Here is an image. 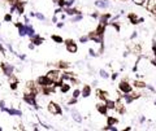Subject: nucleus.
Returning a JSON list of instances; mask_svg holds the SVG:
<instances>
[{"instance_id": "1", "label": "nucleus", "mask_w": 156, "mask_h": 131, "mask_svg": "<svg viewBox=\"0 0 156 131\" xmlns=\"http://www.w3.org/2000/svg\"><path fill=\"white\" fill-rule=\"evenodd\" d=\"M154 67V64L151 62L150 58H147V57H140L136 60L135 62V66H134V70L138 73L139 75H147V74H150V71L151 69Z\"/></svg>"}, {"instance_id": "2", "label": "nucleus", "mask_w": 156, "mask_h": 131, "mask_svg": "<svg viewBox=\"0 0 156 131\" xmlns=\"http://www.w3.org/2000/svg\"><path fill=\"white\" fill-rule=\"evenodd\" d=\"M62 77H64V73H62L61 70H51V71H48L47 73V78L50 79V81H52L53 83H61V81H62Z\"/></svg>"}, {"instance_id": "3", "label": "nucleus", "mask_w": 156, "mask_h": 131, "mask_svg": "<svg viewBox=\"0 0 156 131\" xmlns=\"http://www.w3.org/2000/svg\"><path fill=\"white\" fill-rule=\"evenodd\" d=\"M47 109H48V112L52 114V116H58V114H61V108L58 104H56V103H48V104H47Z\"/></svg>"}, {"instance_id": "4", "label": "nucleus", "mask_w": 156, "mask_h": 131, "mask_svg": "<svg viewBox=\"0 0 156 131\" xmlns=\"http://www.w3.org/2000/svg\"><path fill=\"white\" fill-rule=\"evenodd\" d=\"M118 90H120L122 94H129V92H130V91L133 90V86H131L128 81H121L120 85H118Z\"/></svg>"}, {"instance_id": "5", "label": "nucleus", "mask_w": 156, "mask_h": 131, "mask_svg": "<svg viewBox=\"0 0 156 131\" xmlns=\"http://www.w3.org/2000/svg\"><path fill=\"white\" fill-rule=\"evenodd\" d=\"M65 44H66V51H68L69 53H76L77 51H78L77 44L74 43V40H72V39L66 40V42H65Z\"/></svg>"}, {"instance_id": "6", "label": "nucleus", "mask_w": 156, "mask_h": 131, "mask_svg": "<svg viewBox=\"0 0 156 131\" xmlns=\"http://www.w3.org/2000/svg\"><path fill=\"white\" fill-rule=\"evenodd\" d=\"M2 70L4 71V74L9 77V75H12V74H13V71H14V67H13V65L8 64V62H3V64H2Z\"/></svg>"}, {"instance_id": "7", "label": "nucleus", "mask_w": 156, "mask_h": 131, "mask_svg": "<svg viewBox=\"0 0 156 131\" xmlns=\"http://www.w3.org/2000/svg\"><path fill=\"white\" fill-rule=\"evenodd\" d=\"M95 5L98 8H100V9H107V8L111 5V3H109V0H96Z\"/></svg>"}, {"instance_id": "8", "label": "nucleus", "mask_w": 156, "mask_h": 131, "mask_svg": "<svg viewBox=\"0 0 156 131\" xmlns=\"http://www.w3.org/2000/svg\"><path fill=\"white\" fill-rule=\"evenodd\" d=\"M3 112H7L9 116H16V117H21L22 116V113H21V110H18V109H13V108H5L3 110Z\"/></svg>"}, {"instance_id": "9", "label": "nucleus", "mask_w": 156, "mask_h": 131, "mask_svg": "<svg viewBox=\"0 0 156 131\" xmlns=\"http://www.w3.org/2000/svg\"><path fill=\"white\" fill-rule=\"evenodd\" d=\"M146 4H147V9L156 14V0H147Z\"/></svg>"}, {"instance_id": "10", "label": "nucleus", "mask_w": 156, "mask_h": 131, "mask_svg": "<svg viewBox=\"0 0 156 131\" xmlns=\"http://www.w3.org/2000/svg\"><path fill=\"white\" fill-rule=\"evenodd\" d=\"M129 19H130L131 23H140V22L143 21V18L139 17V16H136L135 13H131L130 16H129Z\"/></svg>"}, {"instance_id": "11", "label": "nucleus", "mask_w": 156, "mask_h": 131, "mask_svg": "<svg viewBox=\"0 0 156 131\" xmlns=\"http://www.w3.org/2000/svg\"><path fill=\"white\" fill-rule=\"evenodd\" d=\"M70 113H72L73 120L76 121V122H78V124H81V122H82V117H81V114L78 113L76 109H72V110H70Z\"/></svg>"}, {"instance_id": "12", "label": "nucleus", "mask_w": 156, "mask_h": 131, "mask_svg": "<svg viewBox=\"0 0 156 131\" xmlns=\"http://www.w3.org/2000/svg\"><path fill=\"white\" fill-rule=\"evenodd\" d=\"M18 34L21 35V37H25L27 35V26L26 25H22V23H18Z\"/></svg>"}, {"instance_id": "13", "label": "nucleus", "mask_w": 156, "mask_h": 131, "mask_svg": "<svg viewBox=\"0 0 156 131\" xmlns=\"http://www.w3.org/2000/svg\"><path fill=\"white\" fill-rule=\"evenodd\" d=\"M64 17H65V16L62 14V12H61V9H57L56 12H55V16H53L52 21H53V22H57L58 19H64Z\"/></svg>"}, {"instance_id": "14", "label": "nucleus", "mask_w": 156, "mask_h": 131, "mask_svg": "<svg viewBox=\"0 0 156 131\" xmlns=\"http://www.w3.org/2000/svg\"><path fill=\"white\" fill-rule=\"evenodd\" d=\"M65 13L69 14V16H74V14H78L81 13L78 9H76V8H72V7H65Z\"/></svg>"}, {"instance_id": "15", "label": "nucleus", "mask_w": 156, "mask_h": 131, "mask_svg": "<svg viewBox=\"0 0 156 131\" xmlns=\"http://www.w3.org/2000/svg\"><path fill=\"white\" fill-rule=\"evenodd\" d=\"M31 43H34V46H40L43 43V38L39 35H34V37H31Z\"/></svg>"}, {"instance_id": "16", "label": "nucleus", "mask_w": 156, "mask_h": 131, "mask_svg": "<svg viewBox=\"0 0 156 131\" xmlns=\"http://www.w3.org/2000/svg\"><path fill=\"white\" fill-rule=\"evenodd\" d=\"M81 95L83 97H88L90 95H91V87H90V86H85L83 90L81 91Z\"/></svg>"}, {"instance_id": "17", "label": "nucleus", "mask_w": 156, "mask_h": 131, "mask_svg": "<svg viewBox=\"0 0 156 131\" xmlns=\"http://www.w3.org/2000/svg\"><path fill=\"white\" fill-rule=\"evenodd\" d=\"M83 19V16H82L81 13H78V14H74L72 16V18H70V22H80Z\"/></svg>"}, {"instance_id": "18", "label": "nucleus", "mask_w": 156, "mask_h": 131, "mask_svg": "<svg viewBox=\"0 0 156 131\" xmlns=\"http://www.w3.org/2000/svg\"><path fill=\"white\" fill-rule=\"evenodd\" d=\"M99 75H100V77L103 78V79L109 78V73H108L107 70H104V69H100V70H99Z\"/></svg>"}, {"instance_id": "19", "label": "nucleus", "mask_w": 156, "mask_h": 131, "mask_svg": "<svg viewBox=\"0 0 156 131\" xmlns=\"http://www.w3.org/2000/svg\"><path fill=\"white\" fill-rule=\"evenodd\" d=\"M70 66V64L69 62H58V67H60V69H68V67Z\"/></svg>"}, {"instance_id": "20", "label": "nucleus", "mask_w": 156, "mask_h": 131, "mask_svg": "<svg viewBox=\"0 0 156 131\" xmlns=\"http://www.w3.org/2000/svg\"><path fill=\"white\" fill-rule=\"evenodd\" d=\"M133 3L135 4V5H144V4H146V1L147 0H131Z\"/></svg>"}, {"instance_id": "21", "label": "nucleus", "mask_w": 156, "mask_h": 131, "mask_svg": "<svg viewBox=\"0 0 156 131\" xmlns=\"http://www.w3.org/2000/svg\"><path fill=\"white\" fill-rule=\"evenodd\" d=\"M88 40H90V37H88V35H83V37L80 38V42H81V43H87Z\"/></svg>"}, {"instance_id": "22", "label": "nucleus", "mask_w": 156, "mask_h": 131, "mask_svg": "<svg viewBox=\"0 0 156 131\" xmlns=\"http://www.w3.org/2000/svg\"><path fill=\"white\" fill-rule=\"evenodd\" d=\"M52 40L56 42V43H62V38L61 37H57V35H52Z\"/></svg>"}, {"instance_id": "23", "label": "nucleus", "mask_w": 156, "mask_h": 131, "mask_svg": "<svg viewBox=\"0 0 156 131\" xmlns=\"http://www.w3.org/2000/svg\"><path fill=\"white\" fill-rule=\"evenodd\" d=\"M72 96H73V97H76V99H78V97L81 96V91H80V90H74Z\"/></svg>"}, {"instance_id": "24", "label": "nucleus", "mask_w": 156, "mask_h": 131, "mask_svg": "<svg viewBox=\"0 0 156 131\" xmlns=\"http://www.w3.org/2000/svg\"><path fill=\"white\" fill-rule=\"evenodd\" d=\"M104 130H107V131H117V127H115V126H112V125H108L107 127H104Z\"/></svg>"}, {"instance_id": "25", "label": "nucleus", "mask_w": 156, "mask_h": 131, "mask_svg": "<svg viewBox=\"0 0 156 131\" xmlns=\"http://www.w3.org/2000/svg\"><path fill=\"white\" fill-rule=\"evenodd\" d=\"M35 17H37L38 19H40V21H44V19H46V17L42 13H37V14H35Z\"/></svg>"}, {"instance_id": "26", "label": "nucleus", "mask_w": 156, "mask_h": 131, "mask_svg": "<svg viewBox=\"0 0 156 131\" xmlns=\"http://www.w3.org/2000/svg\"><path fill=\"white\" fill-rule=\"evenodd\" d=\"M76 3V0H66V7H72Z\"/></svg>"}, {"instance_id": "27", "label": "nucleus", "mask_w": 156, "mask_h": 131, "mask_svg": "<svg viewBox=\"0 0 156 131\" xmlns=\"http://www.w3.org/2000/svg\"><path fill=\"white\" fill-rule=\"evenodd\" d=\"M4 19H5L7 22H9V21H12V14H5V17H4Z\"/></svg>"}, {"instance_id": "28", "label": "nucleus", "mask_w": 156, "mask_h": 131, "mask_svg": "<svg viewBox=\"0 0 156 131\" xmlns=\"http://www.w3.org/2000/svg\"><path fill=\"white\" fill-rule=\"evenodd\" d=\"M0 109H2V110L5 109V101H4V100L0 101Z\"/></svg>"}, {"instance_id": "29", "label": "nucleus", "mask_w": 156, "mask_h": 131, "mask_svg": "<svg viewBox=\"0 0 156 131\" xmlns=\"http://www.w3.org/2000/svg\"><path fill=\"white\" fill-rule=\"evenodd\" d=\"M152 52H154V53H155V56H156V43H155L154 46H152Z\"/></svg>"}, {"instance_id": "30", "label": "nucleus", "mask_w": 156, "mask_h": 131, "mask_svg": "<svg viewBox=\"0 0 156 131\" xmlns=\"http://www.w3.org/2000/svg\"><path fill=\"white\" fill-rule=\"evenodd\" d=\"M152 64H154V66L156 67V58H155V60H154V62H152Z\"/></svg>"}, {"instance_id": "31", "label": "nucleus", "mask_w": 156, "mask_h": 131, "mask_svg": "<svg viewBox=\"0 0 156 131\" xmlns=\"http://www.w3.org/2000/svg\"><path fill=\"white\" fill-rule=\"evenodd\" d=\"M154 87H155V91H156V81H155V86Z\"/></svg>"}, {"instance_id": "32", "label": "nucleus", "mask_w": 156, "mask_h": 131, "mask_svg": "<svg viewBox=\"0 0 156 131\" xmlns=\"http://www.w3.org/2000/svg\"><path fill=\"white\" fill-rule=\"evenodd\" d=\"M155 104H156V100H155Z\"/></svg>"}, {"instance_id": "33", "label": "nucleus", "mask_w": 156, "mask_h": 131, "mask_svg": "<svg viewBox=\"0 0 156 131\" xmlns=\"http://www.w3.org/2000/svg\"><path fill=\"white\" fill-rule=\"evenodd\" d=\"M0 130H2V127H0Z\"/></svg>"}]
</instances>
